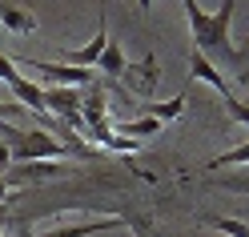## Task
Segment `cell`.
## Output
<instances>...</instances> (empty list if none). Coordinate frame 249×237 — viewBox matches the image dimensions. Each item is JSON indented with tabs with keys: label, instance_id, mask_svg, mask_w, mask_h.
Listing matches in <instances>:
<instances>
[{
	"label": "cell",
	"instance_id": "6da1fadb",
	"mask_svg": "<svg viewBox=\"0 0 249 237\" xmlns=\"http://www.w3.org/2000/svg\"><path fill=\"white\" fill-rule=\"evenodd\" d=\"M237 4H241V0H221V8L205 12L201 28H193L197 53L209 56L213 65H233V69H237V49H233V40H229V20H233V8H237Z\"/></svg>",
	"mask_w": 249,
	"mask_h": 237
},
{
	"label": "cell",
	"instance_id": "7a4b0ae2",
	"mask_svg": "<svg viewBox=\"0 0 249 237\" xmlns=\"http://www.w3.org/2000/svg\"><path fill=\"white\" fill-rule=\"evenodd\" d=\"M44 109L60 117V125L69 129H85L81 121V89H69V85H44Z\"/></svg>",
	"mask_w": 249,
	"mask_h": 237
},
{
	"label": "cell",
	"instance_id": "3957f363",
	"mask_svg": "<svg viewBox=\"0 0 249 237\" xmlns=\"http://www.w3.org/2000/svg\"><path fill=\"white\" fill-rule=\"evenodd\" d=\"M72 165H53V161H12L4 169V181L12 185H36V181H53V177H69Z\"/></svg>",
	"mask_w": 249,
	"mask_h": 237
},
{
	"label": "cell",
	"instance_id": "277c9868",
	"mask_svg": "<svg viewBox=\"0 0 249 237\" xmlns=\"http://www.w3.org/2000/svg\"><path fill=\"white\" fill-rule=\"evenodd\" d=\"M24 69H36L44 85H69V89H81L92 81L89 69H76V65H53V60H20Z\"/></svg>",
	"mask_w": 249,
	"mask_h": 237
},
{
	"label": "cell",
	"instance_id": "5b68a950",
	"mask_svg": "<svg viewBox=\"0 0 249 237\" xmlns=\"http://www.w3.org/2000/svg\"><path fill=\"white\" fill-rule=\"evenodd\" d=\"M105 229H121V217H85V221H72V225L44 229V233H24V237H92V233H105Z\"/></svg>",
	"mask_w": 249,
	"mask_h": 237
},
{
	"label": "cell",
	"instance_id": "8992f818",
	"mask_svg": "<svg viewBox=\"0 0 249 237\" xmlns=\"http://www.w3.org/2000/svg\"><path fill=\"white\" fill-rule=\"evenodd\" d=\"M124 76H129V81L137 85V92H141L145 101H153V89H157V56L145 53L141 60H137V65L124 69Z\"/></svg>",
	"mask_w": 249,
	"mask_h": 237
},
{
	"label": "cell",
	"instance_id": "52a82bcc",
	"mask_svg": "<svg viewBox=\"0 0 249 237\" xmlns=\"http://www.w3.org/2000/svg\"><path fill=\"white\" fill-rule=\"evenodd\" d=\"M105 44H108V28H105V17H101L97 36H92L85 49H69V53H65V60H69V65H76V69H89V65H97V60H101Z\"/></svg>",
	"mask_w": 249,
	"mask_h": 237
},
{
	"label": "cell",
	"instance_id": "ba28073f",
	"mask_svg": "<svg viewBox=\"0 0 249 237\" xmlns=\"http://www.w3.org/2000/svg\"><path fill=\"white\" fill-rule=\"evenodd\" d=\"M0 24L8 28V33H36V17L28 8H20V4H0Z\"/></svg>",
	"mask_w": 249,
	"mask_h": 237
},
{
	"label": "cell",
	"instance_id": "9c48e42d",
	"mask_svg": "<svg viewBox=\"0 0 249 237\" xmlns=\"http://www.w3.org/2000/svg\"><path fill=\"white\" fill-rule=\"evenodd\" d=\"M8 89L17 92V105H20V109H33V113H49V109H44V89H40V85H33V81H24V76H17V81H12Z\"/></svg>",
	"mask_w": 249,
	"mask_h": 237
},
{
	"label": "cell",
	"instance_id": "30bf717a",
	"mask_svg": "<svg viewBox=\"0 0 249 237\" xmlns=\"http://www.w3.org/2000/svg\"><path fill=\"white\" fill-rule=\"evenodd\" d=\"M113 133H117V137H129V141H149V137H157V133H161V121H157V117H137V121H121Z\"/></svg>",
	"mask_w": 249,
	"mask_h": 237
},
{
	"label": "cell",
	"instance_id": "8fae6325",
	"mask_svg": "<svg viewBox=\"0 0 249 237\" xmlns=\"http://www.w3.org/2000/svg\"><path fill=\"white\" fill-rule=\"evenodd\" d=\"M189 76H193V81H205V85H213V92L229 85L225 76H221V73L213 69V60H209V56H201L197 49H193V56H189Z\"/></svg>",
	"mask_w": 249,
	"mask_h": 237
},
{
	"label": "cell",
	"instance_id": "7c38bea8",
	"mask_svg": "<svg viewBox=\"0 0 249 237\" xmlns=\"http://www.w3.org/2000/svg\"><path fill=\"white\" fill-rule=\"evenodd\" d=\"M217 97H221V105H225V117H229L233 125H245V129H249V105L237 97V92L225 85V89H217Z\"/></svg>",
	"mask_w": 249,
	"mask_h": 237
},
{
	"label": "cell",
	"instance_id": "4fadbf2b",
	"mask_svg": "<svg viewBox=\"0 0 249 237\" xmlns=\"http://www.w3.org/2000/svg\"><path fill=\"white\" fill-rule=\"evenodd\" d=\"M97 69H101L105 76H124V69H129V60H124L121 44H113V40L105 44V53H101V60H97Z\"/></svg>",
	"mask_w": 249,
	"mask_h": 237
},
{
	"label": "cell",
	"instance_id": "5bb4252c",
	"mask_svg": "<svg viewBox=\"0 0 249 237\" xmlns=\"http://www.w3.org/2000/svg\"><path fill=\"white\" fill-rule=\"evenodd\" d=\"M181 113H185V97H181V92H177L173 101H145V117H157L161 125L173 121V117H181Z\"/></svg>",
	"mask_w": 249,
	"mask_h": 237
},
{
	"label": "cell",
	"instance_id": "9a60e30c",
	"mask_svg": "<svg viewBox=\"0 0 249 237\" xmlns=\"http://www.w3.org/2000/svg\"><path fill=\"white\" fill-rule=\"evenodd\" d=\"M225 165H249V145H237V149H229V153H221V157H209V161H205V173L213 177V173L225 169Z\"/></svg>",
	"mask_w": 249,
	"mask_h": 237
},
{
	"label": "cell",
	"instance_id": "2e32d148",
	"mask_svg": "<svg viewBox=\"0 0 249 237\" xmlns=\"http://www.w3.org/2000/svg\"><path fill=\"white\" fill-rule=\"evenodd\" d=\"M213 229H221L225 237H249V225L245 221H237V217H205Z\"/></svg>",
	"mask_w": 249,
	"mask_h": 237
},
{
	"label": "cell",
	"instance_id": "e0dca14e",
	"mask_svg": "<svg viewBox=\"0 0 249 237\" xmlns=\"http://www.w3.org/2000/svg\"><path fill=\"white\" fill-rule=\"evenodd\" d=\"M213 189H229V193H245L249 197V173H237V177H209Z\"/></svg>",
	"mask_w": 249,
	"mask_h": 237
},
{
	"label": "cell",
	"instance_id": "ac0fdd59",
	"mask_svg": "<svg viewBox=\"0 0 249 237\" xmlns=\"http://www.w3.org/2000/svg\"><path fill=\"white\" fill-rule=\"evenodd\" d=\"M237 81H249V36H245V44L237 49Z\"/></svg>",
	"mask_w": 249,
	"mask_h": 237
},
{
	"label": "cell",
	"instance_id": "d6986e66",
	"mask_svg": "<svg viewBox=\"0 0 249 237\" xmlns=\"http://www.w3.org/2000/svg\"><path fill=\"white\" fill-rule=\"evenodd\" d=\"M17 76H20V73L12 69V60H8L4 53H0V81H4V85H12V81H17Z\"/></svg>",
	"mask_w": 249,
	"mask_h": 237
},
{
	"label": "cell",
	"instance_id": "ffe728a7",
	"mask_svg": "<svg viewBox=\"0 0 249 237\" xmlns=\"http://www.w3.org/2000/svg\"><path fill=\"white\" fill-rule=\"evenodd\" d=\"M8 165H12V149H8V141L0 137V173H4Z\"/></svg>",
	"mask_w": 249,
	"mask_h": 237
},
{
	"label": "cell",
	"instance_id": "44dd1931",
	"mask_svg": "<svg viewBox=\"0 0 249 237\" xmlns=\"http://www.w3.org/2000/svg\"><path fill=\"white\" fill-rule=\"evenodd\" d=\"M20 113V105H0V121H8V117H17Z\"/></svg>",
	"mask_w": 249,
	"mask_h": 237
},
{
	"label": "cell",
	"instance_id": "7402d4cb",
	"mask_svg": "<svg viewBox=\"0 0 249 237\" xmlns=\"http://www.w3.org/2000/svg\"><path fill=\"white\" fill-rule=\"evenodd\" d=\"M0 201H12V197H8V181H4V173H0Z\"/></svg>",
	"mask_w": 249,
	"mask_h": 237
},
{
	"label": "cell",
	"instance_id": "603a6c76",
	"mask_svg": "<svg viewBox=\"0 0 249 237\" xmlns=\"http://www.w3.org/2000/svg\"><path fill=\"white\" fill-rule=\"evenodd\" d=\"M149 4H153V0H137V8H145V12H149Z\"/></svg>",
	"mask_w": 249,
	"mask_h": 237
},
{
	"label": "cell",
	"instance_id": "cb8c5ba5",
	"mask_svg": "<svg viewBox=\"0 0 249 237\" xmlns=\"http://www.w3.org/2000/svg\"><path fill=\"white\" fill-rule=\"evenodd\" d=\"M0 4H4V0H0Z\"/></svg>",
	"mask_w": 249,
	"mask_h": 237
}]
</instances>
